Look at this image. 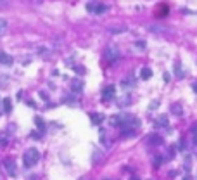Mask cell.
I'll return each mask as SVG.
<instances>
[{
  "mask_svg": "<svg viewBox=\"0 0 197 180\" xmlns=\"http://www.w3.org/2000/svg\"><path fill=\"white\" fill-rule=\"evenodd\" d=\"M38 159H40V154H38L37 149H28L24 156H23V161H24V166L26 168H31L35 164L38 163Z\"/></svg>",
  "mask_w": 197,
  "mask_h": 180,
  "instance_id": "6da1fadb",
  "label": "cell"
},
{
  "mask_svg": "<svg viewBox=\"0 0 197 180\" xmlns=\"http://www.w3.org/2000/svg\"><path fill=\"white\" fill-rule=\"evenodd\" d=\"M104 57H106V63L107 64H116L121 57V54H119V49L116 45H111V47L106 49V52H104Z\"/></svg>",
  "mask_w": 197,
  "mask_h": 180,
  "instance_id": "7a4b0ae2",
  "label": "cell"
},
{
  "mask_svg": "<svg viewBox=\"0 0 197 180\" xmlns=\"http://www.w3.org/2000/svg\"><path fill=\"white\" fill-rule=\"evenodd\" d=\"M5 168H7V173H9V177H16L17 175V164L14 159H5Z\"/></svg>",
  "mask_w": 197,
  "mask_h": 180,
  "instance_id": "3957f363",
  "label": "cell"
},
{
  "mask_svg": "<svg viewBox=\"0 0 197 180\" xmlns=\"http://www.w3.org/2000/svg\"><path fill=\"white\" fill-rule=\"evenodd\" d=\"M114 94H116V88H114V85H107L106 88H104V92H102V97H104L106 101H111L112 97H114Z\"/></svg>",
  "mask_w": 197,
  "mask_h": 180,
  "instance_id": "277c9868",
  "label": "cell"
},
{
  "mask_svg": "<svg viewBox=\"0 0 197 180\" xmlns=\"http://www.w3.org/2000/svg\"><path fill=\"white\" fill-rule=\"evenodd\" d=\"M88 11L90 12H95V14H102V12L107 11V5H88Z\"/></svg>",
  "mask_w": 197,
  "mask_h": 180,
  "instance_id": "5b68a950",
  "label": "cell"
},
{
  "mask_svg": "<svg viewBox=\"0 0 197 180\" xmlns=\"http://www.w3.org/2000/svg\"><path fill=\"white\" fill-rule=\"evenodd\" d=\"M0 64H5V66H11L12 64V57L5 52H0Z\"/></svg>",
  "mask_w": 197,
  "mask_h": 180,
  "instance_id": "8992f818",
  "label": "cell"
},
{
  "mask_svg": "<svg viewBox=\"0 0 197 180\" xmlns=\"http://www.w3.org/2000/svg\"><path fill=\"white\" fill-rule=\"evenodd\" d=\"M150 76H152V71H150L149 68H144V69H140V78H142V80H149Z\"/></svg>",
  "mask_w": 197,
  "mask_h": 180,
  "instance_id": "52a82bcc",
  "label": "cell"
},
{
  "mask_svg": "<svg viewBox=\"0 0 197 180\" xmlns=\"http://www.w3.org/2000/svg\"><path fill=\"white\" fill-rule=\"evenodd\" d=\"M71 85H73V90H75V92H81V88H83L80 80H73V81H71Z\"/></svg>",
  "mask_w": 197,
  "mask_h": 180,
  "instance_id": "ba28073f",
  "label": "cell"
},
{
  "mask_svg": "<svg viewBox=\"0 0 197 180\" xmlns=\"http://www.w3.org/2000/svg\"><path fill=\"white\" fill-rule=\"evenodd\" d=\"M35 123H37V127L40 128L42 132H43V130H45V123H43V120H42V118H40V116H35Z\"/></svg>",
  "mask_w": 197,
  "mask_h": 180,
  "instance_id": "9c48e42d",
  "label": "cell"
},
{
  "mask_svg": "<svg viewBox=\"0 0 197 180\" xmlns=\"http://www.w3.org/2000/svg\"><path fill=\"white\" fill-rule=\"evenodd\" d=\"M11 109H12L11 99H4V111H5V113H11Z\"/></svg>",
  "mask_w": 197,
  "mask_h": 180,
  "instance_id": "30bf717a",
  "label": "cell"
},
{
  "mask_svg": "<svg viewBox=\"0 0 197 180\" xmlns=\"http://www.w3.org/2000/svg\"><path fill=\"white\" fill-rule=\"evenodd\" d=\"M90 118H92V121H93V123H100L102 120H104V116H102V114H95V113H92Z\"/></svg>",
  "mask_w": 197,
  "mask_h": 180,
  "instance_id": "8fae6325",
  "label": "cell"
},
{
  "mask_svg": "<svg viewBox=\"0 0 197 180\" xmlns=\"http://www.w3.org/2000/svg\"><path fill=\"white\" fill-rule=\"evenodd\" d=\"M171 111L175 113V114H181V107H180V104H173V106H171Z\"/></svg>",
  "mask_w": 197,
  "mask_h": 180,
  "instance_id": "7c38bea8",
  "label": "cell"
},
{
  "mask_svg": "<svg viewBox=\"0 0 197 180\" xmlns=\"http://www.w3.org/2000/svg\"><path fill=\"white\" fill-rule=\"evenodd\" d=\"M175 69H176L175 73H176V76H178V78H180V76H183V71L180 69V64H178V63L175 64Z\"/></svg>",
  "mask_w": 197,
  "mask_h": 180,
  "instance_id": "4fadbf2b",
  "label": "cell"
},
{
  "mask_svg": "<svg viewBox=\"0 0 197 180\" xmlns=\"http://www.w3.org/2000/svg\"><path fill=\"white\" fill-rule=\"evenodd\" d=\"M5 28H7V21L5 19H0V33L5 31Z\"/></svg>",
  "mask_w": 197,
  "mask_h": 180,
  "instance_id": "5bb4252c",
  "label": "cell"
},
{
  "mask_svg": "<svg viewBox=\"0 0 197 180\" xmlns=\"http://www.w3.org/2000/svg\"><path fill=\"white\" fill-rule=\"evenodd\" d=\"M7 5H9L7 0H0V9H4V7H7Z\"/></svg>",
  "mask_w": 197,
  "mask_h": 180,
  "instance_id": "9a60e30c",
  "label": "cell"
},
{
  "mask_svg": "<svg viewBox=\"0 0 197 180\" xmlns=\"http://www.w3.org/2000/svg\"><path fill=\"white\" fill-rule=\"evenodd\" d=\"M137 47H139V49H144V47H145V42H137Z\"/></svg>",
  "mask_w": 197,
  "mask_h": 180,
  "instance_id": "2e32d148",
  "label": "cell"
},
{
  "mask_svg": "<svg viewBox=\"0 0 197 180\" xmlns=\"http://www.w3.org/2000/svg\"><path fill=\"white\" fill-rule=\"evenodd\" d=\"M192 133H194V135H197V123L192 127Z\"/></svg>",
  "mask_w": 197,
  "mask_h": 180,
  "instance_id": "e0dca14e",
  "label": "cell"
},
{
  "mask_svg": "<svg viewBox=\"0 0 197 180\" xmlns=\"http://www.w3.org/2000/svg\"><path fill=\"white\" fill-rule=\"evenodd\" d=\"M163 78H164V81H170V74L164 73V76H163Z\"/></svg>",
  "mask_w": 197,
  "mask_h": 180,
  "instance_id": "ac0fdd59",
  "label": "cell"
},
{
  "mask_svg": "<svg viewBox=\"0 0 197 180\" xmlns=\"http://www.w3.org/2000/svg\"><path fill=\"white\" fill-rule=\"evenodd\" d=\"M194 92H197V83H194Z\"/></svg>",
  "mask_w": 197,
  "mask_h": 180,
  "instance_id": "d6986e66",
  "label": "cell"
},
{
  "mask_svg": "<svg viewBox=\"0 0 197 180\" xmlns=\"http://www.w3.org/2000/svg\"><path fill=\"white\" fill-rule=\"evenodd\" d=\"M183 180H190V177H185V178H183Z\"/></svg>",
  "mask_w": 197,
  "mask_h": 180,
  "instance_id": "ffe728a7",
  "label": "cell"
},
{
  "mask_svg": "<svg viewBox=\"0 0 197 180\" xmlns=\"http://www.w3.org/2000/svg\"><path fill=\"white\" fill-rule=\"evenodd\" d=\"M133 180H137V178H133Z\"/></svg>",
  "mask_w": 197,
  "mask_h": 180,
  "instance_id": "44dd1931",
  "label": "cell"
}]
</instances>
